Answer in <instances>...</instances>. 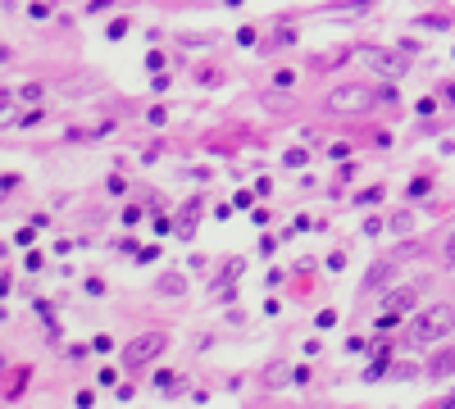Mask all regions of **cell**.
Wrapping results in <instances>:
<instances>
[{
    "instance_id": "cell-1",
    "label": "cell",
    "mask_w": 455,
    "mask_h": 409,
    "mask_svg": "<svg viewBox=\"0 0 455 409\" xmlns=\"http://www.w3.org/2000/svg\"><path fill=\"white\" fill-rule=\"evenodd\" d=\"M451 327H455V309L451 305H428V309H419V314H414L410 341H437V337H447Z\"/></svg>"
},
{
    "instance_id": "cell-2",
    "label": "cell",
    "mask_w": 455,
    "mask_h": 409,
    "mask_svg": "<svg viewBox=\"0 0 455 409\" xmlns=\"http://www.w3.org/2000/svg\"><path fill=\"white\" fill-rule=\"evenodd\" d=\"M373 100H378V91L364 86V82H346V86H333V91H328V110L333 114H364Z\"/></svg>"
},
{
    "instance_id": "cell-3",
    "label": "cell",
    "mask_w": 455,
    "mask_h": 409,
    "mask_svg": "<svg viewBox=\"0 0 455 409\" xmlns=\"http://www.w3.org/2000/svg\"><path fill=\"white\" fill-rule=\"evenodd\" d=\"M164 346H169V337H164V332H141V337H132L128 346H123V364L141 368V364H150L155 355H164Z\"/></svg>"
},
{
    "instance_id": "cell-4",
    "label": "cell",
    "mask_w": 455,
    "mask_h": 409,
    "mask_svg": "<svg viewBox=\"0 0 455 409\" xmlns=\"http://www.w3.org/2000/svg\"><path fill=\"white\" fill-rule=\"evenodd\" d=\"M364 60L378 68V73H387V77H405V55H392V51H364Z\"/></svg>"
},
{
    "instance_id": "cell-5",
    "label": "cell",
    "mask_w": 455,
    "mask_h": 409,
    "mask_svg": "<svg viewBox=\"0 0 455 409\" xmlns=\"http://www.w3.org/2000/svg\"><path fill=\"white\" fill-rule=\"evenodd\" d=\"M428 373H432V377H451V373H455V350H442V355L428 364Z\"/></svg>"
},
{
    "instance_id": "cell-6",
    "label": "cell",
    "mask_w": 455,
    "mask_h": 409,
    "mask_svg": "<svg viewBox=\"0 0 455 409\" xmlns=\"http://www.w3.org/2000/svg\"><path fill=\"white\" fill-rule=\"evenodd\" d=\"M160 291H173V296H178V291H182V278H160Z\"/></svg>"
},
{
    "instance_id": "cell-7",
    "label": "cell",
    "mask_w": 455,
    "mask_h": 409,
    "mask_svg": "<svg viewBox=\"0 0 455 409\" xmlns=\"http://www.w3.org/2000/svg\"><path fill=\"white\" fill-rule=\"evenodd\" d=\"M447 255H451V264H455V232H451V241H447Z\"/></svg>"
}]
</instances>
